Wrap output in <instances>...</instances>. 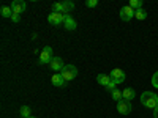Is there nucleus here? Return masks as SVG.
<instances>
[{
  "label": "nucleus",
  "instance_id": "nucleus-17",
  "mask_svg": "<svg viewBox=\"0 0 158 118\" xmlns=\"http://www.w3.org/2000/svg\"><path fill=\"white\" fill-rule=\"evenodd\" d=\"M63 8H65V14H70V13L74 10V3L70 2V0H63Z\"/></svg>",
  "mask_w": 158,
  "mask_h": 118
},
{
  "label": "nucleus",
  "instance_id": "nucleus-3",
  "mask_svg": "<svg viewBox=\"0 0 158 118\" xmlns=\"http://www.w3.org/2000/svg\"><path fill=\"white\" fill-rule=\"evenodd\" d=\"M52 47H49V46H46L43 50H41V54H40V58H38V63L40 65H48V63H51L52 61Z\"/></svg>",
  "mask_w": 158,
  "mask_h": 118
},
{
  "label": "nucleus",
  "instance_id": "nucleus-14",
  "mask_svg": "<svg viewBox=\"0 0 158 118\" xmlns=\"http://www.w3.org/2000/svg\"><path fill=\"white\" fill-rule=\"evenodd\" d=\"M135 18H136L138 21H144V19H147V11L144 10V8L136 10V11H135Z\"/></svg>",
  "mask_w": 158,
  "mask_h": 118
},
{
  "label": "nucleus",
  "instance_id": "nucleus-15",
  "mask_svg": "<svg viewBox=\"0 0 158 118\" xmlns=\"http://www.w3.org/2000/svg\"><path fill=\"white\" fill-rule=\"evenodd\" d=\"M19 113H21L22 118H30V116H32V115H30V113H32V109H30L29 106H22V107L19 109Z\"/></svg>",
  "mask_w": 158,
  "mask_h": 118
},
{
  "label": "nucleus",
  "instance_id": "nucleus-4",
  "mask_svg": "<svg viewBox=\"0 0 158 118\" xmlns=\"http://www.w3.org/2000/svg\"><path fill=\"white\" fill-rule=\"evenodd\" d=\"M109 77H111V81H112V82H115L117 85H118V84H122V82L125 81V79H127V76H125L123 69H118V68L112 69V71H111V74H109Z\"/></svg>",
  "mask_w": 158,
  "mask_h": 118
},
{
  "label": "nucleus",
  "instance_id": "nucleus-10",
  "mask_svg": "<svg viewBox=\"0 0 158 118\" xmlns=\"http://www.w3.org/2000/svg\"><path fill=\"white\" fill-rule=\"evenodd\" d=\"M51 82H52V85H54V87H59V88H62L65 84H67V81L63 79V76L60 73H56L54 76H52L51 77Z\"/></svg>",
  "mask_w": 158,
  "mask_h": 118
},
{
  "label": "nucleus",
  "instance_id": "nucleus-13",
  "mask_svg": "<svg viewBox=\"0 0 158 118\" xmlns=\"http://www.w3.org/2000/svg\"><path fill=\"white\" fill-rule=\"evenodd\" d=\"M122 95H123V99L125 101H133L136 98V93H135V90L133 88H125L122 91Z\"/></svg>",
  "mask_w": 158,
  "mask_h": 118
},
{
  "label": "nucleus",
  "instance_id": "nucleus-21",
  "mask_svg": "<svg viewBox=\"0 0 158 118\" xmlns=\"http://www.w3.org/2000/svg\"><path fill=\"white\" fill-rule=\"evenodd\" d=\"M97 5H98V0H85V6H89V8H94Z\"/></svg>",
  "mask_w": 158,
  "mask_h": 118
},
{
  "label": "nucleus",
  "instance_id": "nucleus-16",
  "mask_svg": "<svg viewBox=\"0 0 158 118\" xmlns=\"http://www.w3.org/2000/svg\"><path fill=\"white\" fill-rule=\"evenodd\" d=\"M0 14H2V18H10L11 19V16H13L11 6H2V8H0Z\"/></svg>",
  "mask_w": 158,
  "mask_h": 118
},
{
  "label": "nucleus",
  "instance_id": "nucleus-25",
  "mask_svg": "<svg viewBox=\"0 0 158 118\" xmlns=\"http://www.w3.org/2000/svg\"><path fill=\"white\" fill-rule=\"evenodd\" d=\"M153 118H158V106L153 109Z\"/></svg>",
  "mask_w": 158,
  "mask_h": 118
},
{
  "label": "nucleus",
  "instance_id": "nucleus-12",
  "mask_svg": "<svg viewBox=\"0 0 158 118\" xmlns=\"http://www.w3.org/2000/svg\"><path fill=\"white\" fill-rule=\"evenodd\" d=\"M97 82L106 88V87L109 85V82H111V77H109L108 74H98V76H97Z\"/></svg>",
  "mask_w": 158,
  "mask_h": 118
},
{
  "label": "nucleus",
  "instance_id": "nucleus-19",
  "mask_svg": "<svg viewBox=\"0 0 158 118\" xmlns=\"http://www.w3.org/2000/svg\"><path fill=\"white\" fill-rule=\"evenodd\" d=\"M111 96H112V99H114V101H117V102L123 99V95H122V91H120V90H117V88H115V90L112 91V93H111Z\"/></svg>",
  "mask_w": 158,
  "mask_h": 118
},
{
  "label": "nucleus",
  "instance_id": "nucleus-2",
  "mask_svg": "<svg viewBox=\"0 0 158 118\" xmlns=\"http://www.w3.org/2000/svg\"><path fill=\"white\" fill-rule=\"evenodd\" d=\"M60 74L63 76V79H65L67 82H68V81H73V79L77 76V68L74 66V65H65Z\"/></svg>",
  "mask_w": 158,
  "mask_h": 118
},
{
  "label": "nucleus",
  "instance_id": "nucleus-7",
  "mask_svg": "<svg viewBox=\"0 0 158 118\" xmlns=\"http://www.w3.org/2000/svg\"><path fill=\"white\" fill-rule=\"evenodd\" d=\"M48 22H49L51 25H56V27H59V25H63V22H65V14L51 13V14L48 16Z\"/></svg>",
  "mask_w": 158,
  "mask_h": 118
},
{
  "label": "nucleus",
  "instance_id": "nucleus-22",
  "mask_svg": "<svg viewBox=\"0 0 158 118\" xmlns=\"http://www.w3.org/2000/svg\"><path fill=\"white\" fill-rule=\"evenodd\" d=\"M152 85H153L155 88H158V71L152 76Z\"/></svg>",
  "mask_w": 158,
  "mask_h": 118
},
{
  "label": "nucleus",
  "instance_id": "nucleus-23",
  "mask_svg": "<svg viewBox=\"0 0 158 118\" xmlns=\"http://www.w3.org/2000/svg\"><path fill=\"white\" fill-rule=\"evenodd\" d=\"M115 85H117V84H115V82H112V81H111V82H109V85H108V87H106V91H109V93H112V91H114V90H115Z\"/></svg>",
  "mask_w": 158,
  "mask_h": 118
},
{
  "label": "nucleus",
  "instance_id": "nucleus-5",
  "mask_svg": "<svg viewBox=\"0 0 158 118\" xmlns=\"http://www.w3.org/2000/svg\"><path fill=\"white\" fill-rule=\"evenodd\" d=\"M133 18H135V10L131 8L130 5H125V6L120 8V19L122 21L128 22V21H131Z\"/></svg>",
  "mask_w": 158,
  "mask_h": 118
},
{
  "label": "nucleus",
  "instance_id": "nucleus-18",
  "mask_svg": "<svg viewBox=\"0 0 158 118\" xmlns=\"http://www.w3.org/2000/svg\"><path fill=\"white\" fill-rule=\"evenodd\" d=\"M52 13H57V14H65V8H63V3L59 2V3H54L52 5Z\"/></svg>",
  "mask_w": 158,
  "mask_h": 118
},
{
  "label": "nucleus",
  "instance_id": "nucleus-26",
  "mask_svg": "<svg viewBox=\"0 0 158 118\" xmlns=\"http://www.w3.org/2000/svg\"><path fill=\"white\" fill-rule=\"evenodd\" d=\"M30 118H36V116H30Z\"/></svg>",
  "mask_w": 158,
  "mask_h": 118
},
{
  "label": "nucleus",
  "instance_id": "nucleus-11",
  "mask_svg": "<svg viewBox=\"0 0 158 118\" xmlns=\"http://www.w3.org/2000/svg\"><path fill=\"white\" fill-rule=\"evenodd\" d=\"M63 27L67 29V30H76L77 24H76V21L71 18V14H65V22H63Z\"/></svg>",
  "mask_w": 158,
  "mask_h": 118
},
{
  "label": "nucleus",
  "instance_id": "nucleus-20",
  "mask_svg": "<svg viewBox=\"0 0 158 118\" xmlns=\"http://www.w3.org/2000/svg\"><path fill=\"white\" fill-rule=\"evenodd\" d=\"M130 6L133 8L135 11L139 10V8H142V0H130Z\"/></svg>",
  "mask_w": 158,
  "mask_h": 118
},
{
  "label": "nucleus",
  "instance_id": "nucleus-8",
  "mask_svg": "<svg viewBox=\"0 0 158 118\" xmlns=\"http://www.w3.org/2000/svg\"><path fill=\"white\" fill-rule=\"evenodd\" d=\"M10 6H11V10H13L15 14H22V13L25 11V8H27V5H25L24 0H13Z\"/></svg>",
  "mask_w": 158,
  "mask_h": 118
},
{
  "label": "nucleus",
  "instance_id": "nucleus-6",
  "mask_svg": "<svg viewBox=\"0 0 158 118\" xmlns=\"http://www.w3.org/2000/svg\"><path fill=\"white\" fill-rule=\"evenodd\" d=\"M131 109H133V106H131V102H130V101L122 99V101H118V102H117V112H118V113L128 115V113L131 112Z\"/></svg>",
  "mask_w": 158,
  "mask_h": 118
},
{
  "label": "nucleus",
  "instance_id": "nucleus-9",
  "mask_svg": "<svg viewBox=\"0 0 158 118\" xmlns=\"http://www.w3.org/2000/svg\"><path fill=\"white\" fill-rule=\"evenodd\" d=\"M63 66H65V63H63V60L60 57H54V58H52V61L49 63V68L52 71H56V73H62Z\"/></svg>",
  "mask_w": 158,
  "mask_h": 118
},
{
  "label": "nucleus",
  "instance_id": "nucleus-1",
  "mask_svg": "<svg viewBox=\"0 0 158 118\" xmlns=\"http://www.w3.org/2000/svg\"><path fill=\"white\" fill-rule=\"evenodd\" d=\"M141 104L147 109H155L158 106V95H155L153 91H144L141 95Z\"/></svg>",
  "mask_w": 158,
  "mask_h": 118
},
{
  "label": "nucleus",
  "instance_id": "nucleus-24",
  "mask_svg": "<svg viewBox=\"0 0 158 118\" xmlns=\"http://www.w3.org/2000/svg\"><path fill=\"white\" fill-rule=\"evenodd\" d=\"M19 19H21V14H15V13H13L11 21H13V22H19Z\"/></svg>",
  "mask_w": 158,
  "mask_h": 118
}]
</instances>
